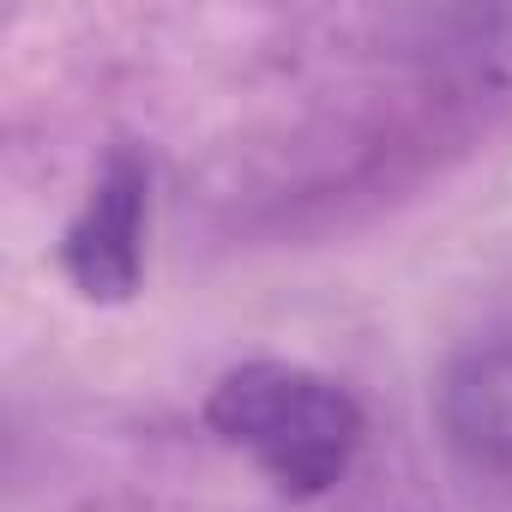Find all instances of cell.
<instances>
[{"instance_id": "6da1fadb", "label": "cell", "mask_w": 512, "mask_h": 512, "mask_svg": "<svg viewBox=\"0 0 512 512\" xmlns=\"http://www.w3.org/2000/svg\"><path fill=\"white\" fill-rule=\"evenodd\" d=\"M205 422L223 446L247 452L290 500L332 494L362 446L356 398L332 374L278 356L229 368L205 398Z\"/></svg>"}, {"instance_id": "3957f363", "label": "cell", "mask_w": 512, "mask_h": 512, "mask_svg": "<svg viewBox=\"0 0 512 512\" xmlns=\"http://www.w3.org/2000/svg\"><path fill=\"white\" fill-rule=\"evenodd\" d=\"M440 416L464 458L512 470V350L464 356L440 386Z\"/></svg>"}, {"instance_id": "7a4b0ae2", "label": "cell", "mask_w": 512, "mask_h": 512, "mask_svg": "<svg viewBox=\"0 0 512 512\" xmlns=\"http://www.w3.org/2000/svg\"><path fill=\"white\" fill-rule=\"evenodd\" d=\"M145 217H151V163L133 145H115L103 157L85 205L61 229V272L85 302L121 308L139 296V284H145Z\"/></svg>"}]
</instances>
